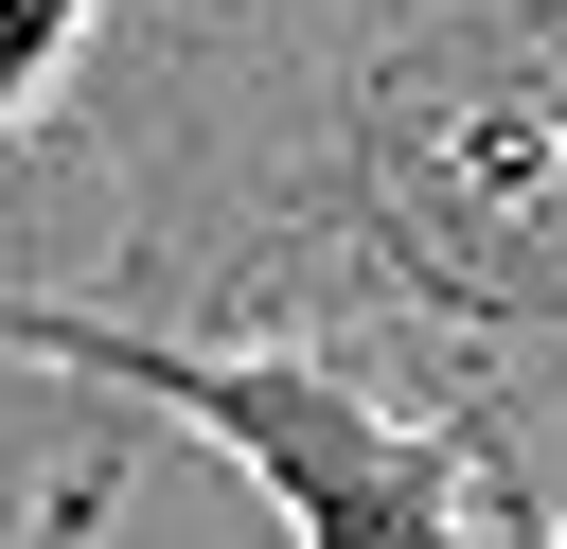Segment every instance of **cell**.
Wrapping results in <instances>:
<instances>
[{
    "label": "cell",
    "instance_id": "cell-1",
    "mask_svg": "<svg viewBox=\"0 0 567 549\" xmlns=\"http://www.w3.org/2000/svg\"><path fill=\"white\" fill-rule=\"evenodd\" d=\"M89 230L142 336L443 354L425 425L496 514L514 425H567V0H159L89 106Z\"/></svg>",
    "mask_w": 567,
    "mask_h": 549
},
{
    "label": "cell",
    "instance_id": "cell-2",
    "mask_svg": "<svg viewBox=\"0 0 567 549\" xmlns=\"http://www.w3.org/2000/svg\"><path fill=\"white\" fill-rule=\"evenodd\" d=\"M0 354L35 372H89L106 407H159L195 425L213 460L266 478V514L301 549H478V478L425 407L354 390L337 354H266V336H142L106 301H53V283H0Z\"/></svg>",
    "mask_w": 567,
    "mask_h": 549
}]
</instances>
